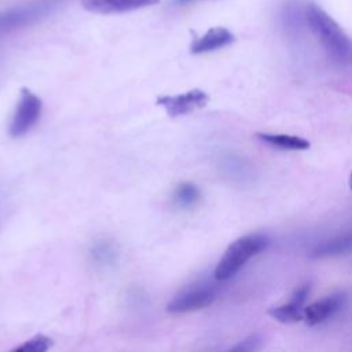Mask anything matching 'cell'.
Here are the masks:
<instances>
[{
    "mask_svg": "<svg viewBox=\"0 0 352 352\" xmlns=\"http://www.w3.org/2000/svg\"><path fill=\"white\" fill-rule=\"evenodd\" d=\"M307 21L311 32L330 56L341 62L349 59L352 52L351 43L340 25L329 14L311 4L307 10Z\"/></svg>",
    "mask_w": 352,
    "mask_h": 352,
    "instance_id": "cell-1",
    "label": "cell"
},
{
    "mask_svg": "<svg viewBox=\"0 0 352 352\" xmlns=\"http://www.w3.org/2000/svg\"><path fill=\"white\" fill-rule=\"evenodd\" d=\"M265 234L253 232L236 238L224 250L221 258L214 268V278L220 282L232 278L250 258L265 250L270 245Z\"/></svg>",
    "mask_w": 352,
    "mask_h": 352,
    "instance_id": "cell-2",
    "label": "cell"
},
{
    "mask_svg": "<svg viewBox=\"0 0 352 352\" xmlns=\"http://www.w3.org/2000/svg\"><path fill=\"white\" fill-rule=\"evenodd\" d=\"M217 297V290L210 283H195L179 292L166 305L172 315L188 314L209 307Z\"/></svg>",
    "mask_w": 352,
    "mask_h": 352,
    "instance_id": "cell-3",
    "label": "cell"
},
{
    "mask_svg": "<svg viewBox=\"0 0 352 352\" xmlns=\"http://www.w3.org/2000/svg\"><path fill=\"white\" fill-rule=\"evenodd\" d=\"M41 110V99L30 89L23 88L19 94V99L8 126V133L12 138L25 136L38 122Z\"/></svg>",
    "mask_w": 352,
    "mask_h": 352,
    "instance_id": "cell-4",
    "label": "cell"
},
{
    "mask_svg": "<svg viewBox=\"0 0 352 352\" xmlns=\"http://www.w3.org/2000/svg\"><path fill=\"white\" fill-rule=\"evenodd\" d=\"M209 102V96L202 89L194 88L184 94L164 95L157 98V104L165 109L170 117H179L202 109Z\"/></svg>",
    "mask_w": 352,
    "mask_h": 352,
    "instance_id": "cell-5",
    "label": "cell"
},
{
    "mask_svg": "<svg viewBox=\"0 0 352 352\" xmlns=\"http://www.w3.org/2000/svg\"><path fill=\"white\" fill-rule=\"evenodd\" d=\"M345 294L336 293L326 296L318 301H314L304 307L302 320L307 326H318L331 318L344 304Z\"/></svg>",
    "mask_w": 352,
    "mask_h": 352,
    "instance_id": "cell-6",
    "label": "cell"
},
{
    "mask_svg": "<svg viewBox=\"0 0 352 352\" xmlns=\"http://www.w3.org/2000/svg\"><path fill=\"white\" fill-rule=\"evenodd\" d=\"M88 257L94 267L109 270L118 263L120 248L114 239L109 236H98L89 243Z\"/></svg>",
    "mask_w": 352,
    "mask_h": 352,
    "instance_id": "cell-7",
    "label": "cell"
},
{
    "mask_svg": "<svg viewBox=\"0 0 352 352\" xmlns=\"http://www.w3.org/2000/svg\"><path fill=\"white\" fill-rule=\"evenodd\" d=\"M160 0H81L82 7L95 14H121L157 4Z\"/></svg>",
    "mask_w": 352,
    "mask_h": 352,
    "instance_id": "cell-8",
    "label": "cell"
},
{
    "mask_svg": "<svg viewBox=\"0 0 352 352\" xmlns=\"http://www.w3.org/2000/svg\"><path fill=\"white\" fill-rule=\"evenodd\" d=\"M44 14L43 6H28L0 14V33L10 32L36 21Z\"/></svg>",
    "mask_w": 352,
    "mask_h": 352,
    "instance_id": "cell-9",
    "label": "cell"
},
{
    "mask_svg": "<svg viewBox=\"0 0 352 352\" xmlns=\"http://www.w3.org/2000/svg\"><path fill=\"white\" fill-rule=\"evenodd\" d=\"M234 41V34L221 26L210 28L204 36L198 37L190 47L192 54H205L227 47Z\"/></svg>",
    "mask_w": 352,
    "mask_h": 352,
    "instance_id": "cell-10",
    "label": "cell"
},
{
    "mask_svg": "<svg viewBox=\"0 0 352 352\" xmlns=\"http://www.w3.org/2000/svg\"><path fill=\"white\" fill-rule=\"evenodd\" d=\"M352 253V232H346L318 243L309 253L311 258H326Z\"/></svg>",
    "mask_w": 352,
    "mask_h": 352,
    "instance_id": "cell-11",
    "label": "cell"
},
{
    "mask_svg": "<svg viewBox=\"0 0 352 352\" xmlns=\"http://www.w3.org/2000/svg\"><path fill=\"white\" fill-rule=\"evenodd\" d=\"M256 139H258L261 143H265L271 147H276L280 150H307L309 148L311 143L307 139H302L300 136L293 135H285V133H267V132H257Z\"/></svg>",
    "mask_w": 352,
    "mask_h": 352,
    "instance_id": "cell-12",
    "label": "cell"
},
{
    "mask_svg": "<svg viewBox=\"0 0 352 352\" xmlns=\"http://www.w3.org/2000/svg\"><path fill=\"white\" fill-rule=\"evenodd\" d=\"M302 312H304V304L294 298H289L287 302H283L276 307H271L268 309V315L275 319L279 323L292 324L302 320Z\"/></svg>",
    "mask_w": 352,
    "mask_h": 352,
    "instance_id": "cell-13",
    "label": "cell"
},
{
    "mask_svg": "<svg viewBox=\"0 0 352 352\" xmlns=\"http://www.w3.org/2000/svg\"><path fill=\"white\" fill-rule=\"evenodd\" d=\"M199 198H201V190L198 188L197 184L191 182H183L177 184L172 194L173 204L183 209L194 206L199 201Z\"/></svg>",
    "mask_w": 352,
    "mask_h": 352,
    "instance_id": "cell-14",
    "label": "cell"
},
{
    "mask_svg": "<svg viewBox=\"0 0 352 352\" xmlns=\"http://www.w3.org/2000/svg\"><path fill=\"white\" fill-rule=\"evenodd\" d=\"M52 342L51 338L43 336V334H36L32 338L26 340L23 344L15 348L18 352H45L51 348Z\"/></svg>",
    "mask_w": 352,
    "mask_h": 352,
    "instance_id": "cell-15",
    "label": "cell"
},
{
    "mask_svg": "<svg viewBox=\"0 0 352 352\" xmlns=\"http://www.w3.org/2000/svg\"><path fill=\"white\" fill-rule=\"evenodd\" d=\"M263 344V338L260 337V334H252L248 338H245L243 341H241L238 345L232 346L231 351H238V352H253L261 348Z\"/></svg>",
    "mask_w": 352,
    "mask_h": 352,
    "instance_id": "cell-16",
    "label": "cell"
},
{
    "mask_svg": "<svg viewBox=\"0 0 352 352\" xmlns=\"http://www.w3.org/2000/svg\"><path fill=\"white\" fill-rule=\"evenodd\" d=\"M348 184H349V187H351V190H352V172H351V175H349V180H348Z\"/></svg>",
    "mask_w": 352,
    "mask_h": 352,
    "instance_id": "cell-17",
    "label": "cell"
},
{
    "mask_svg": "<svg viewBox=\"0 0 352 352\" xmlns=\"http://www.w3.org/2000/svg\"><path fill=\"white\" fill-rule=\"evenodd\" d=\"M180 3H188V1H194V0H179Z\"/></svg>",
    "mask_w": 352,
    "mask_h": 352,
    "instance_id": "cell-18",
    "label": "cell"
}]
</instances>
